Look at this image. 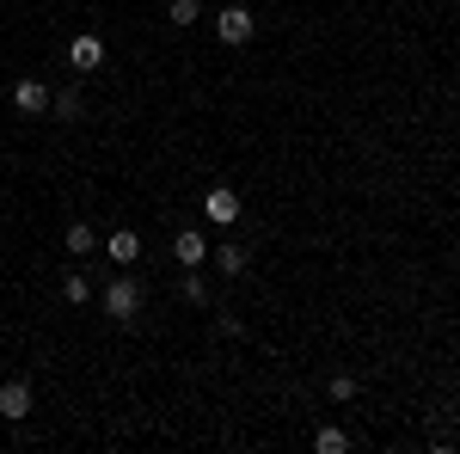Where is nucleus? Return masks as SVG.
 I'll use <instances>...</instances> for the list:
<instances>
[{
  "label": "nucleus",
  "instance_id": "f257e3e1",
  "mask_svg": "<svg viewBox=\"0 0 460 454\" xmlns=\"http://www.w3.org/2000/svg\"><path fill=\"white\" fill-rule=\"evenodd\" d=\"M147 307V295H142V282L129 277V271H123V277H111L105 282V295H99V314L111 319V325H129V319L142 314Z\"/></svg>",
  "mask_w": 460,
  "mask_h": 454
},
{
  "label": "nucleus",
  "instance_id": "f03ea898",
  "mask_svg": "<svg viewBox=\"0 0 460 454\" xmlns=\"http://www.w3.org/2000/svg\"><path fill=\"white\" fill-rule=\"evenodd\" d=\"M68 62L80 74H99V68H105V37H99V31H80L68 43Z\"/></svg>",
  "mask_w": 460,
  "mask_h": 454
},
{
  "label": "nucleus",
  "instance_id": "7ed1b4c3",
  "mask_svg": "<svg viewBox=\"0 0 460 454\" xmlns=\"http://www.w3.org/2000/svg\"><path fill=\"white\" fill-rule=\"evenodd\" d=\"M172 258L184 264V271H203V264H209V240H203L197 227H178L172 234Z\"/></svg>",
  "mask_w": 460,
  "mask_h": 454
},
{
  "label": "nucleus",
  "instance_id": "20e7f679",
  "mask_svg": "<svg viewBox=\"0 0 460 454\" xmlns=\"http://www.w3.org/2000/svg\"><path fill=\"white\" fill-rule=\"evenodd\" d=\"M203 215H209L215 227H234V221H240V191H234V184H215L209 197H203Z\"/></svg>",
  "mask_w": 460,
  "mask_h": 454
},
{
  "label": "nucleus",
  "instance_id": "39448f33",
  "mask_svg": "<svg viewBox=\"0 0 460 454\" xmlns=\"http://www.w3.org/2000/svg\"><path fill=\"white\" fill-rule=\"evenodd\" d=\"M49 99H56V93H49L43 80H19V86H13V111H19V117H49Z\"/></svg>",
  "mask_w": 460,
  "mask_h": 454
},
{
  "label": "nucleus",
  "instance_id": "423d86ee",
  "mask_svg": "<svg viewBox=\"0 0 460 454\" xmlns=\"http://www.w3.org/2000/svg\"><path fill=\"white\" fill-rule=\"evenodd\" d=\"M0 418L6 423L31 418V381H0Z\"/></svg>",
  "mask_w": 460,
  "mask_h": 454
},
{
  "label": "nucleus",
  "instance_id": "0eeeda50",
  "mask_svg": "<svg viewBox=\"0 0 460 454\" xmlns=\"http://www.w3.org/2000/svg\"><path fill=\"white\" fill-rule=\"evenodd\" d=\"M215 31H221V43H252V31H258V19H252L246 6H227V13L215 19Z\"/></svg>",
  "mask_w": 460,
  "mask_h": 454
},
{
  "label": "nucleus",
  "instance_id": "6e6552de",
  "mask_svg": "<svg viewBox=\"0 0 460 454\" xmlns=\"http://www.w3.org/2000/svg\"><path fill=\"white\" fill-rule=\"evenodd\" d=\"M105 252H111V264H136V258H142V240H136L129 227H117L105 240Z\"/></svg>",
  "mask_w": 460,
  "mask_h": 454
},
{
  "label": "nucleus",
  "instance_id": "1a4fd4ad",
  "mask_svg": "<svg viewBox=\"0 0 460 454\" xmlns=\"http://www.w3.org/2000/svg\"><path fill=\"white\" fill-rule=\"evenodd\" d=\"M49 111H56V123H80V117H86V99H80V93H56V99H49Z\"/></svg>",
  "mask_w": 460,
  "mask_h": 454
},
{
  "label": "nucleus",
  "instance_id": "9d476101",
  "mask_svg": "<svg viewBox=\"0 0 460 454\" xmlns=\"http://www.w3.org/2000/svg\"><path fill=\"white\" fill-rule=\"evenodd\" d=\"M62 301H68V307H86V301H93V277L68 271V277H62Z\"/></svg>",
  "mask_w": 460,
  "mask_h": 454
},
{
  "label": "nucleus",
  "instance_id": "9b49d317",
  "mask_svg": "<svg viewBox=\"0 0 460 454\" xmlns=\"http://www.w3.org/2000/svg\"><path fill=\"white\" fill-rule=\"evenodd\" d=\"M178 295H184L190 307H209V282H203V271H184V277H178Z\"/></svg>",
  "mask_w": 460,
  "mask_h": 454
},
{
  "label": "nucleus",
  "instance_id": "f8f14e48",
  "mask_svg": "<svg viewBox=\"0 0 460 454\" xmlns=\"http://www.w3.org/2000/svg\"><path fill=\"white\" fill-rule=\"evenodd\" d=\"M215 264H221V277H246V245H221V252H209Z\"/></svg>",
  "mask_w": 460,
  "mask_h": 454
},
{
  "label": "nucleus",
  "instance_id": "ddd939ff",
  "mask_svg": "<svg viewBox=\"0 0 460 454\" xmlns=\"http://www.w3.org/2000/svg\"><path fill=\"white\" fill-rule=\"evenodd\" d=\"M314 449H319V454H344V449H350V430H338V423H325V430L314 436Z\"/></svg>",
  "mask_w": 460,
  "mask_h": 454
},
{
  "label": "nucleus",
  "instance_id": "4468645a",
  "mask_svg": "<svg viewBox=\"0 0 460 454\" xmlns=\"http://www.w3.org/2000/svg\"><path fill=\"white\" fill-rule=\"evenodd\" d=\"M166 19H172L178 31H190V25L203 19V6H197V0H172V6H166Z\"/></svg>",
  "mask_w": 460,
  "mask_h": 454
},
{
  "label": "nucleus",
  "instance_id": "2eb2a0df",
  "mask_svg": "<svg viewBox=\"0 0 460 454\" xmlns=\"http://www.w3.org/2000/svg\"><path fill=\"white\" fill-rule=\"evenodd\" d=\"M93 245H99V234H93L86 221H74V227H68V252H74V258H86Z\"/></svg>",
  "mask_w": 460,
  "mask_h": 454
},
{
  "label": "nucleus",
  "instance_id": "dca6fc26",
  "mask_svg": "<svg viewBox=\"0 0 460 454\" xmlns=\"http://www.w3.org/2000/svg\"><path fill=\"white\" fill-rule=\"evenodd\" d=\"M325 393H332L338 405H350V399H356V375H332V387H325Z\"/></svg>",
  "mask_w": 460,
  "mask_h": 454
}]
</instances>
